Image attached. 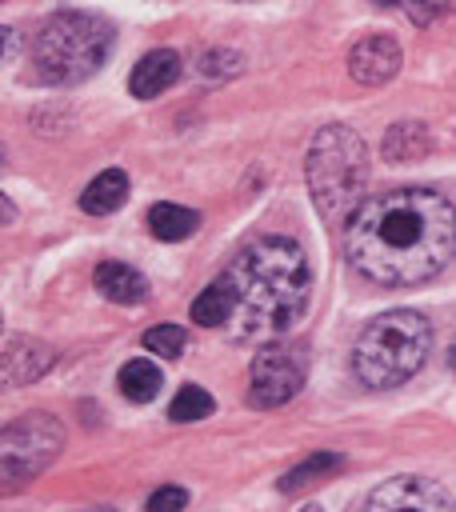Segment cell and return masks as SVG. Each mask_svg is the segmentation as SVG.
Here are the masks:
<instances>
[{"label":"cell","mask_w":456,"mask_h":512,"mask_svg":"<svg viewBox=\"0 0 456 512\" xmlns=\"http://www.w3.org/2000/svg\"><path fill=\"white\" fill-rule=\"evenodd\" d=\"M64 448V428L60 420H52L48 412H28L20 420H12L4 428V484H24L32 476H40L56 452Z\"/></svg>","instance_id":"obj_6"},{"label":"cell","mask_w":456,"mask_h":512,"mask_svg":"<svg viewBox=\"0 0 456 512\" xmlns=\"http://www.w3.org/2000/svg\"><path fill=\"white\" fill-rule=\"evenodd\" d=\"M308 192L328 224H348L368 192V148L348 124H324L304 160Z\"/></svg>","instance_id":"obj_3"},{"label":"cell","mask_w":456,"mask_h":512,"mask_svg":"<svg viewBox=\"0 0 456 512\" xmlns=\"http://www.w3.org/2000/svg\"><path fill=\"white\" fill-rule=\"evenodd\" d=\"M344 468V456L340 452H312L308 460H300L284 480H280V492H296V488H304V484H320V480H328L332 472H340Z\"/></svg>","instance_id":"obj_17"},{"label":"cell","mask_w":456,"mask_h":512,"mask_svg":"<svg viewBox=\"0 0 456 512\" xmlns=\"http://www.w3.org/2000/svg\"><path fill=\"white\" fill-rule=\"evenodd\" d=\"M92 284H96V292H100L104 300H112V304H140V300H148V280H144L132 264H120V260L96 264Z\"/></svg>","instance_id":"obj_12"},{"label":"cell","mask_w":456,"mask_h":512,"mask_svg":"<svg viewBox=\"0 0 456 512\" xmlns=\"http://www.w3.org/2000/svg\"><path fill=\"white\" fill-rule=\"evenodd\" d=\"M184 504H188V492H184V488H172V484H168V488H156V492L148 496V508H152V512H160V508H184Z\"/></svg>","instance_id":"obj_23"},{"label":"cell","mask_w":456,"mask_h":512,"mask_svg":"<svg viewBox=\"0 0 456 512\" xmlns=\"http://www.w3.org/2000/svg\"><path fill=\"white\" fill-rule=\"evenodd\" d=\"M176 80H180V56L172 48H156V52L136 60V68L128 76V92L140 96V100H152L164 88H172Z\"/></svg>","instance_id":"obj_10"},{"label":"cell","mask_w":456,"mask_h":512,"mask_svg":"<svg viewBox=\"0 0 456 512\" xmlns=\"http://www.w3.org/2000/svg\"><path fill=\"white\" fill-rule=\"evenodd\" d=\"M116 384H120V392H124L132 404H148V400L160 392L164 376H160V368H156V364H148L144 356H136V360H128V364L120 368Z\"/></svg>","instance_id":"obj_16"},{"label":"cell","mask_w":456,"mask_h":512,"mask_svg":"<svg viewBox=\"0 0 456 512\" xmlns=\"http://www.w3.org/2000/svg\"><path fill=\"white\" fill-rule=\"evenodd\" d=\"M344 256L372 284H424L456 256V208L432 188H388L364 196L344 224Z\"/></svg>","instance_id":"obj_1"},{"label":"cell","mask_w":456,"mask_h":512,"mask_svg":"<svg viewBox=\"0 0 456 512\" xmlns=\"http://www.w3.org/2000/svg\"><path fill=\"white\" fill-rule=\"evenodd\" d=\"M124 200H128V176H124L120 168H104V172L80 192V208H84L88 216H108V212H116Z\"/></svg>","instance_id":"obj_13"},{"label":"cell","mask_w":456,"mask_h":512,"mask_svg":"<svg viewBox=\"0 0 456 512\" xmlns=\"http://www.w3.org/2000/svg\"><path fill=\"white\" fill-rule=\"evenodd\" d=\"M400 68V44L392 36H364L352 52H348V72L356 84L376 88L384 80H392Z\"/></svg>","instance_id":"obj_9"},{"label":"cell","mask_w":456,"mask_h":512,"mask_svg":"<svg viewBox=\"0 0 456 512\" xmlns=\"http://www.w3.org/2000/svg\"><path fill=\"white\" fill-rule=\"evenodd\" d=\"M304 384V360L292 344H264L248 372V396L256 408H280L288 404Z\"/></svg>","instance_id":"obj_7"},{"label":"cell","mask_w":456,"mask_h":512,"mask_svg":"<svg viewBox=\"0 0 456 512\" xmlns=\"http://www.w3.org/2000/svg\"><path fill=\"white\" fill-rule=\"evenodd\" d=\"M432 348V324L412 308L380 312L352 344V372L368 388H396L420 372Z\"/></svg>","instance_id":"obj_4"},{"label":"cell","mask_w":456,"mask_h":512,"mask_svg":"<svg viewBox=\"0 0 456 512\" xmlns=\"http://www.w3.org/2000/svg\"><path fill=\"white\" fill-rule=\"evenodd\" d=\"M200 228V212L180 204H152L148 208V232L156 240H188Z\"/></svg>","instance_id":"obj_15"},{"label":"cell","mask_w":456,"mask_h":512,"mask_svg":"<svg viewBox=\"0 0 456 512\" xmlns=\"http://www.w3.org/2000/svg\"><path fill=\"white\" fill-rule=\"evenodd\" d=\"M52 364H56V352L44 340L20 336V340H8L4 344V380L8 384H28V380L44 376Z\"/></svg>","instance_id":"obj_11"},{"label":"cell","mask_w":456,"mask_h":512,"mask_svg":"<svg viewBox=\"0 0 456 512\" xmlns=\"http://www.w3.org/2000/svg\"><path fill=\"white\" fill-rule=\"evenodd\" d=\"M388 4H396L412 24H432L436 16H444V0H388Z\"/></svg>","instance_id":"obj_22"},{"label":"cell","mask_w":456,"mask_h":512,"mask_svg":"<svg viewBox=\"0 0 456 512\" xmlns=\"http://www.w3.org/2000/svg\"><path fill=\"white\" fill-rule=\"evenodd\" d=\"M240 56L236 52H228V48H216V52H204L200 56V76L204 80H220V76H236L240 72Z\"/></svg>","instance_id":"obj_21"},{"label":"cell","mask_w":456,"mask_h":512,"mask_svg":"<svg viewBox=\"0 0 456 512\" xmlns=\"http://www.w3.org/2000/svg\"><path fill=\"white\" fill-rule=\"evenodd\" d=\"M232 288V336L236 340H280L288 336L312 300V272L308 256L288 236H256L244 244L232 264L220 272Z\"/></svg>","instance_id":"obj_2"},{"label":"cell","mask_w":456,"mask_h":512,"mask_svg":"<svg viewBox=\"0 0 456 512\" xmlns=\"http://www.w3.org/2000/svg\"><path fill=\"white\" fill-rule=\"evenodd\" d=\"M232 308H236L232 288H228L224 276H216V280L192 300V320H196L200 328H224V324L232 320Z\"/></svg>","instance_id":"obj_14"},{"label":"cell","mask_w":456,"mask_h":512,"mask_svg":"<svg viewBox=\"0 0 456 512\" xmlns=\"http://www.w3.org/2000/svg\"><path fill=\"white\" fill-rule=\"evenodd\" d=\"M448 364H452V368H456V344H452V352H448Z\"/></svg>","instance_id":"obj_24"},{"label":"cell","mask_w":456,"mask_h":512,"mask_svg":"<svg viewBox=\"0 0 456 512\" xmlns=\"http://www.w3.org/2000/svg\"><path fill=\"white\" fill-rule=\"evenodd\" d=\"M144 348L156 352V356H164V360H176L188 348V332L180 324H156V328L144 332Z\"/></svg>","instance_id":"obj_20"},{"label":"cell","mask_w":456,"mask_h":512,"mask_svg":"<svg viewBox=\"0 0 456 512\" xmlns=\"http://www.w3.org/2000/svg\"><path fill=\"white\" fill-rule=\"evenodd\" d=\"M432 148L424 124H392L384 136V160H416Z\"/></svg>","instance_id":"obj_18"},{"label":"cell","mask_w":456,"mask_h":512,"mask_svg":"<svg viewBox=\"0 0 456 512\" xmlns=\"http://www.w3.org/2000/svg\"><path fill=\"white\" fill-rule=\"evenodd\" d=\"M112 24L92 12H56L32 36V64L48 84H80L104 68L112 52Z\"/></svg>","instance_id":"obj_5"},{"label":"cell","mask_w":456,"mask_h":512,"mask_svg":"<svg viewBox=\"0 0 456 512\" xmlns=\"http://www.w3.org/2000/svg\"><path fill=\"white\" fill-rule=\"evenodd\" d=\"M212 408H216V404H212V396H208L200 384H184V388L176 392L168 416H172L176 424H192V420H204Z\"/></svg>","instance_id":"obj_19"},{"label":"cell","mask_w":456,"mask_h":512,"mask_svg":"<svg viewBox=\"0 0 456 512\" xmlns=\"http://www.w3.org/2000/svg\"><path fill=\"white\" fill-rule=\"evenodd\" d=\"M368 508H420V512H448L452 496L428 476H392L364 500Z\"/></svg>","instance_id":"obj_8"}]
</instances>
